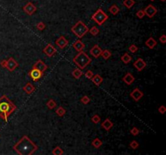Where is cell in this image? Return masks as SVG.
Wrapping results in <instances>:
<instances>
[{
  "label": "cell",
  "instance_id": "cell-1",
  "mask_svg": "<svg viewBox=\"0 0 166 155\" xmlns=\"http://www.w3.org/2000/svg\"><path fill=\"white\" fill-rule=\"evenodd\" d=\"M38 149V146L30 138L24 135L13 146V149L19 155H32Z\"/></svg>",
  "mask_w": 166,
  "mask_h": 155
},
{
  "label": "cell",
  "instance_id": "cell-2",
  "mask_svg": "<svg viewBox=\"0 0 166 155\" xmlns=\"http://www.w3.org/2000/svg\"><path fill=\"white\" fill-rule=\"evenodd\" d=\"M16 110V106L8 99L6 95L0 97V117L5 122L8 121L9 115Z\"/></svg>",
  "mask_w": 166,
  "mask_h": 155
},
{
  "label": "cell",
  "instance_id": "cell-3",
  "mask_svg": "<svg viewBox=\"0 0 166 155\" xmlns=\"http://www.w3.org/2000/svg\"><path fill=\"white\" fill-rule=\"evenodd\" d=\"M73 62L80 70H84L92 62V59L86 54V53L80 51L73 58Z\"/></svg>",
  "mask_w": 166,
  "mask_h": 155
},
{
  "label": "cell",
  "instance_id": "cell-4",
  "mask_svg": "<svg viewBox=\"0 0 166 155\" xmlns=\"http://www.w3.org/2000/svg\"><path fill=\"white\" fill-rule=\"evenodd\" d=\"M88 27L85 25V24L83 21L79 20L77 23L71 27V32L79 38H82L88 32Z\"/></svg>",
  "mask_w": 166,
  "mask_h": 155
},
{
  "label": "cell",
  "instance_id": "cell-5",
  "mask_svg": "<svg viewBox=\"0 0 166 155\" xmlns=\"http://www.w3.org/2000/svg\"><path fill=\"white\" fill-rule=\"evenodd\" d=\"M91 19L93 21H95L98 25L101 26L109 19V16L102 9L99 8V9H97V12L92 15Z\"/></svg>",
  "mask_w": 166,
  "mask_h": 155
},
{
  "label": "cell",
  "instance_id": "cell-6",
  "mask_svg": "<svg viewBox=\"0 0 166 155\" xmlns=\"http://www.w3.org/2000/svg\"><path fill=\"white\" fill-rule=\"evenodd\" d=\"M29 76L33 82H37L43 76V72H41L40 70H38L37 68L32 66V70L29 72Z\"/></svg>",
  "mask_w": 166,
  "mask_h": 155
},
{
  "label": "cell",
  "instance_id": "cell-7",
  "mask_svg": "<svg viewBox=\"0 0 166 155\" xmlns=\"http://www.w3.org/2000/svg\"><path fill=\"white\" fill-rule=\"evenodd\" d=\"M143 12H144L145 15H147V17L152 18V17H154V16L156 15V13H157V9H156V7H154L153 5L149 4L148 6H147V7L144 8V10H143Z\"/></svg>",
  "mask_w": 166,
  "mask_h": 155
},
{
  "label": "cell",
  "instance_id": "cell-8",
  "mask_svg": "<svg viewBox=\"0 0 166 155\" xmlns=\"http://www.w3.org/2000/svg\"><path fill=\"white\" fill-rule=\"evenodd\" d=\"M23 10H24V12L27 14V15H32L34 14L35 12H37V7L34 6L33 5L32 3L31 2H29V3H27L25 6L23 7Z\"/></svg>",
  "mask_w": 166,
  "mask_h": 155
},
{
  "label": "cell",
  "instance_id": "cell-9",
  "mask_svg": "<svg viewBox=\"0 0 166 155\" xmlns=\"http://www.w3.org/2000/svg\"><path fill=\"white\" fill-rule=\"evenodd\" d=\"M18 65H19V63L16 62V61L13 57H11L8 60H7L6 67H5V68H7L9 71L12 72L18 67Z\"/></svg>",
  "mask_w": 166,
  "mask_h": 155
},
{
  "label": "cell",
  "instance_id": "cell-10",
  "mask_svg": "<svg viewBox=\"0 0 166 155\" xmlns=\"http://www.w3.org/2000/svg\"><path fill=\"white\" fill-rule=\"evenodd\" d=\"M130 97H131L133 99H134L135 101L138 102V101H139L140 99L143 98V91H141L139 89V88H135V89L130 92Z\"/></svg>",
  "mask_w": 166,
  "mask_h": 155
},
{
  "label": "cell",
  "instance_id": "cell-11",
  "mask_svg": "<svg viewBox=\"0 0 166 155\" xmlns=\"http://www.w3.org/2000/svg\"><path fill=\"white\" fill-rule=\"evenodd\" d=\"M43 53H45L46 55L48 57H53L54 55L57 53V49H55L52 45L49 44V45H47L45 47V49H43Z\"/></svg>",
  "mask_w": 166,
  "mask_h": 155
},
{
  "label": "cell",
  "instance_id": "cell-12",
  "mask_svg": "<svg viewBox=\"0 0 166 155\" xmlns=\"http://www.w3.org/2000/svg\"><path fill=\"white\" fill-rule=\"evenodd\" d=\"M55 44L60 48V49H64L66 46H67V45L69 44V41L66 40V37L63 36H61L60 37H58L56 41H55Z\"/></svg>",
  "mask_w": 166,
  "mask_h": 155
},
{
  "label": "cell",
  "instance_id": "cell-13",
  "mask_svg": "<svg viewBox=\"0 0 166 155\" xmlns=\"http://www.w3.org/2000/svg\"><path fill=\"white\" fill-rule=\"evenodd\" d=\"M134 65L135 67L137 69L138 71H142L143 69L146 67L147 64H146V62H144V61H143V59L138 58L134 62V65Z\"/></svg>",
  "mask_w": 166,
  "mask_h": 155
},
{
  "label": "cell",
  "instance_id": "cell-14",
  "mask_svg": "<svg viewBox=\"0 0 166 155\" xmlns=\"http://www.w3.org/2000/svg\"><path fill=\"white\" fill-rule=\"evenodd\" d=\"M101 53H102V49L100 48V46L98 45H95L90 49L91 55L95 58H98L100 56H101Z\"/></svg>",
  "mask_w": 166,
  "mask_h": 155
},
{
  "label": "cell",
  "instance_id": "cell-15",
  "mask_svg": "<svg viewBox=\"0 0 166 155\" xmlns=\"http://www.w3.org/2000/svg\"><path fill=\"white\" fill-rule=\"evenodd\" d=\"M33 67L37 68L38 70H40L41 72H45L48 68V65L45 62H43L41 60H38L37 62L34 64V65H33Z\"/></svg>",
  "mask_w": 166,
  "mask_h": 155
},
{
  "label": "cell",
  "instance_id": "cell-16",
  "mask_svg": "<svg viewBox=\"0 0 166 155\" xmlns=\"http://www.w3.org/2000/svg\"><path fill=\"white\" fill-rule=\"evenodd\" d=\"M123 80L126 85H131L133 82H135V77L133 76L130 73H127L123 78Z\"/></svg>",
  "mask_w": 166,
  "mask_h": 155
},
{
  "label": "cell",
  "instance_id": "cell-17",
  "mask_svg": "<svg viewBox=\"0 0 166 155\" xmlns=\"http://www.w3.org/2000/svg\"><path fill=\"white\" fill-rule=\"evenodd\" d=\"M73 48L75 49L76 51L80 52V51H83L85 49V45L80 40H78L73 44Z\"/></svg>",
  "mask_w": 166,
  "mask_h": 155
},
{
  "label": "cell",
  "instance_id": "cell-18",
  "mask_svg": "<svg viewBox=\"0 0 166 155\" xmlns=\"http://www.w3.org/2000/svg\"><path fill=\"white\" fill-rule=\"evenodd\" d=\"M156 45H157V42L153 37H149L147 40L145 41V45L150 49H154L155 46H156Z\"/></svg>",
  "mask_w": 166,
  "mask_h": 155
},
{
  "label": "cell",
  "instance_id": "cell-19",
  "mask_svg": "<svg viewBox=\"0 0 166 155\" xmlns=\"http://www.w3.org/2000/svg\"><path fill=\"white\" fill-rule=\"evenodd\" d=\"M91 80L92 81V82L94 84H95L96 86H99L100 85H101L102 82H103V78L100 75V74H95V75H93L92 78L91 79Z\"/></svg>",
  "mask_w": 166,
  "mask_h": 155
},
{
  "label": "cell",
  "instance_id": "cell-20",
  "mask_svg": "<svg viewBox=\"0 0 166 155\" xmlns=\"http://www.w3.org/2000/svg\"><path fill=\"white\" fill-rule=\"evenodd\" d=\"M35 86H33L32 83H30V82H28V83H26V85L23 87V90L24 91H25L26 94H28V95H31V94L35 91Z\"/></svg>",
  "mask_w": 166,
  "mask_h": 155
},
{
  "label": "cell",
  "instance_id": "cell-21",
  "mask_svg": "<svg viewBox=\"0 0 166 155\" xmlns=\"http://www.w3.org/2000/svg\"><path fill=\"white\" fill-rule=\"evenodd\" d=\"M113 126V124L112 123V121L109 119H106L103 121V123L101 124V127L103 129H106V131H109L110 129H111Z\"/></svg>",
  "mask_w": 166,
  "mask_h": 155
},
{
  "label": "cell",
  "instance_id": "cell-22",
  "mask_svg": "<svg viewBox=\"0 0 166 155\" xmlns=\"http://www.w3.org/2000/svg\"><path fill=\"white\" fill-rule=\"evenodd\" d=\"M84 74H83L82 70L80 69V68H77V69H75L73 71H72V76L75 78V79H79Z\"/></svg>",
  "mask_w": 166,
  "mask_h": 155
},
{
  "label": "cell",
  "instance_id": "cell-23",
  "mask_svg": "<svg viewBox=\"0 0 166 155\" xmlns=\"http://www.w3.org/2000/svg\"><path fill=\"white\" fill-rule=\"evenodd\" d=\"M121 60L123 61V62H124L125 64H128L131 62V60H132V57L130 56V55L128 53H124L123 56L121 57Z\"/></svg>",
  "mask_w": 166,
  "mask_h": 155
},
{
  "label": "cell",
  "instance_id": "cell-24",
  "mask_svg": "<svg viewBox=\"0 0 166 155\" xmlns=\"http://www.w3.org/2000/svg\"><path fill=\"white\" fill-rule=\"evenodd\" d=\"M109 12L111 13L112 15H118V13L119 12L120 9H119V7L117 6V5H116V4H113V5H112V6L109 7Z\"/></svg>",
  "mask_w": 166,
  "mask_h": 155
},
{
  "label": "cell",
  "instance_id": "cell-25",
  "mask_svg": "<svg viewBox=\"0 0 166 155\" xmlns=\"http://www.w3.org/2000/svg\"><path fill=\"white\" fill-rule=\"evenodd\" d=\"M135 4V1H134V0H124L123 1V5L127 9H130Z\"/></svg>",
  "mask_w": 166,
  "mask_h": 155
},
{
  "label": "cell",
  "instance_id": "cell-26",
  "mask_svg": "<svg viewBox=\"0 0 166 155\" xmlns=\"http://www.w3.org/2000/svg\"><path fill=\"white\" fill-rule=\"evenodd\" d=\"M101 55L104 60H108L110 57H111L112 53L110 52L109 50H108V49H104V50H102V53H101Z\"/></svg>",
  "mask_w": 166,
  "mask_h": 155
},
{
  "label": "cell",
  "instance_id": "cell-27",
  "mask_svg": "<svg viewBox=\"0 0 166 155\" xmlns=\"http://www.w3.org/2000/svg\"><path fill=\"white\" fill-rule=\"evenodd\" d=\"M92 145L93 147H95L96 149H98L102 146V141L100 140L99 138H95V139L92 141Z\"/></svg>",
  "mask_w": 166,
  "mask_h": 155
},
{
  "label": "cell",
  "instance_id": "cell-28",
  "mask_svg": "<svg viewBox=\"0 0 166 155\" xmlns=\"http://www.w3.org/2000/svg\"><path fill=\"white\" fill-rule=\"evenodd\" d=\"M64 153L63 150L61 149L60 146H56L53 150H52V154L54 155H63Z\"/></svg>",
  "mask_w": 166,
  "mask_h": 155
},
{
  "label": "cell",
  "instance_id": "cell-29",
  "mask_svg": "<svg viewBox=\"0 0 166 155\" xmlns=\"http://www.w3.org/2000/svg\"><path fill=\"white\" fill-rule=\"evenodd\" d=\"M55 112H56V114H57L58 116H60V117H62V116H63V115L66 114V109H65L64 108H63V107H58V109H57L56 111H55Z\"/></svg>",
  "mask_w": 166,
  "mask_h": 155
},
{
  "label": "cell",
  "instance_id": "cell-30",
  "mask_svg": "<svg viewBox=\"0 0 166 155\" xmlns=\"http://www.w3.org/2000/svg\"><path fill=\"white\" fill-rule=\"evenodd\" d=\"M56 105H57L56 102H55L54 99H49V100L46 103V106L49 109H54L55 107H56Z\"/></svg>",
  "mask_w": 166,
  "mask_h": 155
},
{
  "label": "cell",
  "instance_id": "cell-31",
  "mask_svg": "<svg viewBox=\"0 0 166 155\" xmlns=\"http://www.w3.org/2000/svg\"><path fill=\"white\" fill-rule=\"evenodd\" d=\"M88 32H89L91 33V35H92V36H97L99 34V32H100L99 29L95 26L92 27V28H90L89 30H88Z\"/></svg>",
  "mask_w": 166,
  "mask_h": 155
},
{
  "label": "cell",
  "instance_id": "cell-32",
  "mask_svg": "<svg viewBox=\"0 0 166 155\" xmlns=\"http://www.w3.org/2000/svg\"><path fill=\"white\" fill-rule=\"evenodd\" d=\"M91 120H92V122L94 124H98L100 121H101V117H100L98 115H94L92 117Z\"/></svg>",
  "mask_w": 166,
  "mask_h": 155
},
{
  "label": "cell",
  "instance_id": "cell-33",
  "mask_svg": "<svg viewBox=\"0 0 166 155\" xmlns=\"http://www.w3.org/2000/svg\"><path fill=\"white\" fill-rule=\"evenodd\" d=\"M80 101L82 103H84V104H88L90 103V99L88 98V96L87 95H84V96H83L80 99Z\"/></svg>",
  "mask_w": 166,
  "mask_h": 155
},
{
  "label": "cell",
  "instance_id": "cell-34",
  "mask_svg": "<svg viewBox=\"0 0 166 155\" xmlns=\"http://www.w3.org/2000/svg\"><path fill=\"white\" fill-rule=\"evenodd\" d=\"M136 16L139 19H142L145 16V13L143 12V10H139L138 12H136Z\"/></svg>",
  "mask_w": 166,
  "mask_h": 155
},
{
  "label": "cell",
  "instance_id": "cell-35",
  "mask_svg": "<svg viewBox=\"0 0 166 155\" xmlns=\"http://www.w3.org/2000/svg\"><path fill=\"white\" fill-rule=\"evenodd\" d=\"M139 143H138L136 141H132L130 143V147L133 149H136L138 147H139Z\"/></svg>",
  "mask_w": 166,
  "mask_h": 155
},
{
  "label": "cell",
  "instance_id": "cell-36",
  "mask_svg": "<svg viewBox=\"0 0 166 155\" xmlns=\"http://www.w3.org/2000/svg\"><path fill=\"white\" fill-rule=\"evenodd\" d=\"M37 29L38 30H40V31H42L46 28V24L43 23V22H39L37 24Z\"/></svg>",
  "mask_w": 166,
  "mask_h": 155
},
{
  "label": "cell",
  "instance_id": "cell-37",
  "mask_svg": "<svg viewBox=\"0 0 166 155\" xmlns=\"http://www.w3.org/2000/svg\"><path fill=\"white\" fill-rule=\"evenodd\" d=\"M138 49H139V48H138L135 45H131L130 47H129V51L133 53H135L138 51Z\"/></svg>",
  "mask_w": 166,
  "mask_h": 155
},
{
  "label": "cell",
  "instance_id": "cell-38",
  "mask_svg": "<svg viewBox=\"0 0 166 155\" xmlns=\"http://www.w3.org/2000/svg\"><path fill=\"white\" fill-rule=\"evenodd\" d=\"M130 133L133 135V136H137L138 134L139 133V130L136 127H134V128H132L130 129Z\"/></svg>",
  "mask_w": 166,
  "mask_h": 155
},
{
  "label": "cell",
  "instance_id": "cell-39",
  "mask_svg": "<svg viewBox=\"0 0 166 155\" xmlns=\"http://www.w3.org/2000/svg\"><path fill=\"white\" fill-rule=\"evenodd\" d=\"M84 75H85V77L87 78V79H91L94 74H93V73H92V70H88V71L86 72V73L84 74Z\"/></svg>",
  "mask_w": 166,
  "mask_h": 155
},
{
  "label": "cell",
  "instance_id": "cell-40",
  "mask_svg": "<svg viewBox=\"0 0 166 155\" xmlns=\"http://www.w3.org/2000/svg\"><path fill=\"white\" fill-rule=\"evenodd\" d=\"M158 111H159V112L160 113H161V114H164L166 112V108L164 106V105H161L159 108H158Z\"/></svg>",
  "mask_w": 166,
  "mask_h": 155
},
{
  "label": "cell",
  "instance_id": "cell-41",
  "mask_svg": "<svg viewBox=\"0 0 166 155\" xmlns=\"http://www.w3.org/2000/svg\"><path fill=\"white\" fill-rule=\"evenodd\" d=\"M160 41L161 42L162 44H165L166 43V36L164 35V34H163L162 36H160Z\"/></svg>",
  "mask_w": 166,
  "mask_h": 155
},
{
  "label": "cell",
  "instance_id": "cell-42",
  "mask_svg": "<svg viewBox=\"0 0 166 155\" xmlns=\"http://www.w3.org/2000/svg\"><path fill=\"white\" fill-rule=\"evenodd\" d=\"M6 62H7V60H3L1 61V62H0V65H2V67H6Z\"/></svg>",
  "mask_w": 166,
  "mask_h": 155
},
{
  "label": "cell",
  "instance_id": "cell-43",
  "mask_svg": "<svg viewBox=\"0 0 166 155\" xmlns=\"http://www.w3.org/2000/svg\"><path fill=\"white\" fill-rule=\"evenodd\" d=\"M160 1H161V2H163V3H164L166 0H160Z\"/></svg>",
  "mask_w": 166,
  "mask_h": 155
},
{
  "label": "cell",
  "instance_id": "cell-44",
  "mask_svg": "<svg viewBox=\"0 0 166 155\" xmlns=\"http://www.w3.org/2000/svg\"><path fill=\"white\" fill-rule=\"evenodd\" d=\"M150 1H155V0H150Z\"/></svg>",
  "mask_w": 166,
  "mask_h": 155
}]
</instances>
